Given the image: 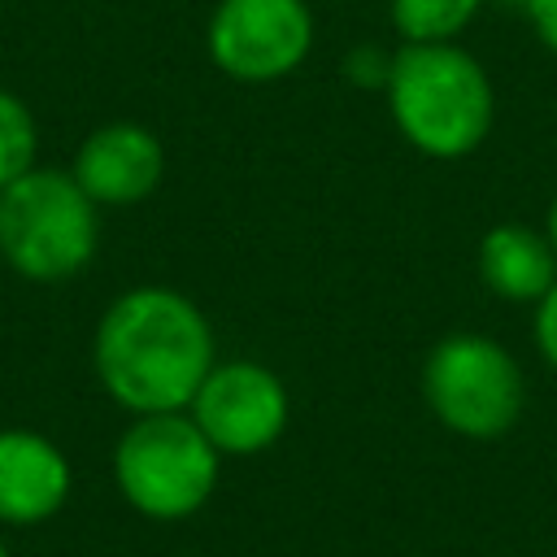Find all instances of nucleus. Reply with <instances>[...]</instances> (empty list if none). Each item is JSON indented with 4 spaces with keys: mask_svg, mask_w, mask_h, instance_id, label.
<instances>
[{
    "mask_svg": "<svg viewBox=\"0 0 557 557\" xmlns=\"http://www.w3.org/2000/svg\"><path fill=\"white\" fill-rule=\"evenodd\" d=\"M96 200L70 170H26L0 187V257L30 283L74 278L100 244Z\"/></svg>",
    "mask_w": 557,
    "mask_h": 557,
    "instance_id": "7ed1b4c3",
    "label": "nucleus"
},
{
    "mask_svg": "<svg viewBox=\"0 0 557 557\" xmlns=\"http://www.w3.org/2000/svg\"><path fill=\"white\" fill-rule=\"evenodd\" d=\"M344 70H348L361 87H383V83H387V70H392V57H379V48H357V52L344 61Z\"/></svg>",
    "mask_w": 557,
    "mask_h": 557,
    "instance_id": "4468645a",
    "label": "nucleus"
},
{
    "mask_svg": "<svg viewBox=\"0 0 557 557\" xmlns=\"http://www.w3.org/2000/svg\"><path fill=\"white\" fill-rule=\"evenodd\" d=\"M544 235H548V244L557 248V200L548 205V222H544Z\"/></svg>",
    "mask_w": 557,
    "mask_h": 557,
    "instance_id": "dca6fc26",
    "label": "nucleus"
},
{
    "mask_svg": "<svg viewBox=\"0 0 557 557\" xmlns=\"http://www.w3.org/2000/svg\"><path fill=\"white\" fill-rule=\"evenodd\" d=\"M500 4H522V9H527V4H531V0H500Z\"/></svg>",
    "mask_w": 557,
    "mask_h": 557,
    "instance_id": "f3484780",
    "label": "nucleus"
},
{
    "mask_svg": "<svg viewBox=\"0 0 557 557\" xmlns=\"http://www.w3.org/2000/svg\"><path fill=\"white\" fill-rule=\"evenodd\" d=\"M527 17H531V30L540 35V44L557 57V0H531Z\"/></svg>",
    "mask_w": 557,
    "mask_h": 557,
    "instance_id": "2eb2a0df",
    "label": "nucleus"
},
{
    "mask_svg": "<svg viewBox=\"0 0 557 557\" xmlns=\"http://www.w3.org/2000/svg\"><path fill=\"white\" fill-rule=\"evenodd\" d=\"M218 466L222 453L187 409L135 413L113 448V479L122 500L152 522H178L205 509L218 487Z\"/></svg>",
    "mask_w": 557,
    "mask_h": 557,
    "instance_id": "20e7f679",
    "label": "nucleus"
},
{
    "mask_svg": "<svg viewBox=\"0 0 557 557\" xmlns=\"http://www.w3.org/2000/svg\"><path fill=\"white\" fill-rule=\"evenodd\" d=\"M483 0H392V26L405 44H453Z\"/></svg>",
    "mask_w": 557,
    "mask_h": 557,
    "instance_id": "9b49d317",
    "label": "nucleus"
},
{
    "mask_svg": "<svg viewBox=\"0 0 557 557\" xmlns=\"http://www.w3.org/2000/svg\"><path fill=\"white\" fill-rule=\"evenodd\" d=\"M35 152H39V126L30 109L0 87V187L35 170Z\"/></svg>",
    "mask_w": 557,
    "mask_h": 557,
    "instance_id": "f8f14e48",
    "label": "nucleus"
},
{
    "mask_svg": "<svg viewBox=\"0 0 557 557\" xmlns=\"http://www.w3.org/2000/svg\"><path fill=\"white\" fill-rule=\"evenodd\" d=\"M191 422L209 435V444L226 457L265 453L287 426V387L261 361H213L200 379L191 405Z\"/></svg>",
    "mask_w": 557,
    "mask_h": 557,
    "instance_id": "0eeeda50",
    "label": "nucleus"
},
{
    "mask_svg": "<svg viewBox=\"0 0 557 557\" xmlns=\"http://www.w3.org/2000/svg\"><path fill=\"white\" fill-rule=\"evenodd\" d=\"M91 361L100 387L131 413L187 409L218 361L200 305L174 287H131L96 322Z\"/></svg>",
    "mask_w": 557,
    "mask_h": 557,
    "instance_id": "f257e3e1",
    "label": "nucleus"
},
{
    "mask_svg": "<svg viewBox=\"0 0 557 557\" xmlns=\"http://www.w3.org/2000/svg\"><path fill=\"white\" fill-rule=\"evenodd\" d=\"M383 91L392 122L426 157H466L492 131V78L457 44H405L392 52Z\"/></svg>",
    "mask_w": 557,
    "mask_h": 557,
    "instance_id": "f03ea898",
    "label": "nucleus"
},
{
    "mask_svg": "<svg viewBox=\"0 0 557 557\" xmlns=\"http://www.w3.org/2000/svg\"><path fill=\"white\" fill-rule=\"evenodd\" d=\"M70 174L96 205H139L165 174V148L139 122H104L78 144Z\"/></svg>",
    "mask_w": 557,
    "mask_h": 557,
    "instance_id": "6e6552de",
    "label": "nucleus"
},
{
    "mask_svg": "<svg viewBox=\"0 0 557 557\" xmlns=\"http://www.w3.org/2000/svg\"><path fill=\"white\" fill-rule=\"evenodd\" d=\"M535 344L544 361L557 370V283L535 300Z\"/></svg>",
    "mask_w": 557,
    "mask_h": 557,
    "instance_id": "ddd939ff",
    "label": "nucleus"
},
{
    "mask_svg": "<svg viewBox=\"0 0 557 557\" xmlns=\"http://www.w3.org/2000/svg\"><path fill=\"white\" fill-rule=\"evenodd\" d=\"M479 274L500 300L535 305L557 283V248L522 222H500L479 244Z\"/></svg>",
    "mask_w": 557,
    "mask_h": 557,
    "instance_id": "9d476101",
    "label": "nucleus"
},
{
    "mask_svg": "<svg viewBox=\"0 0 557 557\" xmlns=\"http://www.w3.org/2000/svg\"><path fill=\"white\" fill-rule=\"evenodd\" d=\"M422 396L431 413L466 440H500L527 400L518 361L487 335H444L422 366Z\"/></svg>",
    "mask_w": 557,
    "mask_h": 557,
    "instance_id": "39448f33",
    "label": "nucleus"
},
{
    "mask_svg": "<svg viewBox=\"0 0 557 557\" xmlns=\"http://www.w3.org/2000/svg\"><path fill=\"white\" fill-rule=\"evenodd\" d=\"M0 557H9V544H4V540H0Z\"/></svg>",
    "mask_w": 557,
    "mask_h": 557,
    "instance_id": "a211bd4d",
    "label": "nucleus"
},
{
    "mask_svg": "<svg viewBox=\"0 0 557 557\" xmlns=\"http://www.w3.org/2000/svg\"><path fill=\"white\" fill-rule=\"evenodd\" d=\"M70 487H74L70 461L48 435L30 426L0 431V522L9 527L48 522L70 500Z\"/></svg>",
    "mask_w": 557,
    "mask_h": 557,
    "instance_id": "1a4fd4ad",
    "label": "nucleus"
},
{
    "mask_svg": "<svg viewBox=\"0 0 557 557\" xmlns=\"http://www.w3.org/2000/svg\"><path fill=\"white\" fill-rule=\"evenodd\" d=\"M205 44L222 74L274 83L309 57L313 13L305 0H218Z\"/></svg>",
    "mask_w": 557,
    "mask_h": 557,
    "instance_id": "423d86ee",
    "label": "nucleus"
}]
</instances>
